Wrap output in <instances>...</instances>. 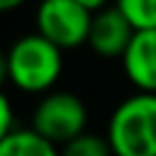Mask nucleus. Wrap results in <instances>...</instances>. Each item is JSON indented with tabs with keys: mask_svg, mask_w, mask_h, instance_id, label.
<instances>
[{
	"mask_svg": "<svg viewBox=\"0 0 156 156\" xmlns=\"http://www.w3.org/2000/svg\"><path fill=\"white\" fill-rule=\"evenodd\" d=\"M61 156H112V149L107 144V136H100L95 132H85L68 144L61 146Z\"/></svg>",
	"mask_w": 156,
	"mask_h": 156,
	"instance_id": "obj_9",
	"label": "nucleus"
},
{
	"mask_svg": "<svg viewBox=\"0 0 156 156\" xmlns=\"http://www.w3.org/2000/svg\"><path fill=\"white\" fill-rule=\"evenodd\" d=\"M34 20L37 34H41L61 51L88 44L93 15L76 0H39Z\"/></svg>",
	"mask_w": 156,
	"mask_h": 156,
	"instance_id": "obj_4",
	"label": "nucleus"
},
{
	"mask_svg": "<svg viewBox=\"0 0 156 156\" xmlns=\"http://www.w3.org/2000/svg\"><path fill=\"white\" fill-rule=\"evenodd\" d=\"M2 80H7V63H5V54L0 51V85Z\"/></svg>",
	"mask_w": 156,
	"mask_h": 156,
	"instance_id": "obj_13",
	"label": "nucleus"
},
{
	"mask_svg": "<svg viewBox=\"0 0 156 156\" xmlns=\"http://www.w3.org/2000/svg\"><path fill=\"white\" fill-rule=\"evenodd\" d=\"M0 156H61L58 149L34 129H12L0 141Z\"/></svg>",
	"mask_w": 156,
	"mask_h": 156,
	"instance_id": "obj_7",
	"label": "nucleus"
},
{
	"mask_svg": "<svg viewBox=\"0 0 156 156\" xmlns=\"http://www.w3.org/2000/svg\"><path fill=\"white\" fill-rule=\"evenodd\" d=\"M115 7L136 32L156 29V0H115Z\"/></svg>",
	"mask_w": 156,
	"mask_h": 156,
	"instance_id": "obj_8",
	"label": "nucleus"
},
{
	"mask_svg": "<svg viewBox=\"0 0 156 156\" xmlns=\"http://www.w3.org/2000/svg\"><path fill=\"white\" fill-rule=\"evenodd\" d=\"M80 7H85L90 15H95V12H100V10H105L107 7V2L110 0H76Z\"/></svg>",
	"mask_w": 156,
	"mask_h": 156,
	"instance_id": "obj_11",
	"label": "nucleus"
},
{
	"mask_svg": "<svg viewBox=\"0 0 156 156\" xmlns=\"http://www.w3.org/2000/svg\"><path fill=\"white\" fill-rule=\"evenodd\" d=\"M7 80L22 93H49L63 71L61 49L41 34H22L5 51Z\"/></svg>",
	"mask_w": 156,
	"mask_h": 156,
	"instance_id": "obj_2",
	"label": "nucleus"
},
{
	"mask_svg": "<svg viewBox=\"0 0 156 156\" xmlns=\"http://www.w3.org/2000/svg\"><path fill=\"white\" fill-rule=\"evenodd\" d=\"M27 0H0V12H10V10H17L20 5H24Z\"/></svg>",
	"mask_w": 156,
	"mask_h": 156,
	"instance_id": "obj_12",
	"label": "nucleus"
},
{
	"mask_svg": "<svg viewBox=\"0 0 156 156\" xmlns=\"http://www.w3.org/2000/svg\"><path fill=\"white\" fill-rule=\"evenodd\" d=\"M134 32L136 29L127 22V17L119 10L115 5H107L105 10L93 15L90 32H88V46L102 58H122Z\"/></svg>",
	"mask_w": 156,
	"mask_h": 156,
	"instance_id": "obj_5",
	"label": "nucleus"
},
{
	"mask_svg": "<svg viewBox=\"0 0 156 156\" xmlns=\"http://www.w3.org/2000/svg\"><path fill=\"white\" fill-rule=\"evenodd\" d=\"M15 129V112H12V102L10 98L2 93L0 88V141Z\"/></svg>",
	"mask_w": 156,
	"mask_h": 156,
	"instance_id": "obj_10",
	"label": "nucleus"
},
{
	"mask_svg": "<svg viewBox=\"0 0 156 156\" xmlns=\"http://www.w3.org/2000/svg\"><path fill=\"white\" fill-rule=\"evenodd\" d=\"M105 136L112 156H156V95L124 98L112 110Z\"/></svg>",
	"mask_w": 156,
	"mask_h": 156,
	"instance_id": "obj_1",
	"label": "nucleus"
},
{
	"mask_svg": "<svg viewBox=\"0 0 156 156\" xmlns=\"http://www.w3.org/2000/svg\"><path fill=\"white\" fill-rule=\"evenodd\" d=\"M119 61H122L124 76L136 88V93L156 95V29L134 32Z\"/></svg>",
	"mask_w": 156,
	"mask_h": 156,
	"instance_id": "obj_6",
	"label": "nucleus"
},
{
	"mask_svg": "<svg viewBox=\"0 0 156 156\" xmlns=\"http://www.w3.org/2000/svg\"><path fill=\"white\" fill-rule=\"evenodd\" d=\"M29 129H34L54 146H63L71 139L88 132V107L76 93H46L32 112Z\"/></svg>",
	"mask_w": 156,
	"mask_h": 156,
	"instance_id": "obj_3",
	"label": "nucleus"
}]
</instances>
